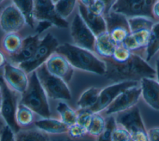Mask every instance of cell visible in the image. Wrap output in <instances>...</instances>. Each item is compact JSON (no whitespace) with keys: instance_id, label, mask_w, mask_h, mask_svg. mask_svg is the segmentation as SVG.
Masks as SVG:
<instances>
[{"instance_id":"6da1fadb","label":"cell","mask_w":159,"mask_h":141,"mask_svg":"<svg viewBox=\"0 0 159 141\" xmlns=\"http://www.w3.org/2000/svg\"><path fill=\"white\" fill-rule=\"evenodd\" d=\"M107 65L105 76L116 82L134 81L140 82L143 78L156 79L155 69L139 54H132L126 62L116 63L110 59H103Z\"/></svg>"},{"instance_id":"7a4b0ae2","label":"cell","mask_w":159,"mask_h":141,"mask_svg":"<svg viewBox=\"0 0 159 141\" xmlns=\"http://www.w3.org/2000/svg\"><path fill=\"white\" fill-rule=\"evenodd\" d=\"M56 52L64 56L74 68L98 75H105L106 73V61L93 52L64 43L58 47Z\"/></svg>"},{"instance_id":"3957f363","label":"cell","mask_w":159,"mask_h":141,"mask_svg":"<svg viewBox=\"0 0 159 141\" xmlns=\"http://www.w3.org/2000/svg\"><path fill=\"white\" fill-rule=\"evenodd\" d=\"M29 85L20 94V103L30 109L42 118L51 117L48 97L39 80L36 71L29 75Z\"/></svg>"},{"instance_id":"277c9868","label":"cell","mask_w":159,"mask_h":141,"mask_svg":"<svg viewBox=\"0 0 159 141\" xmlns=\"http://www.w3.org/2000/svg\"><path fill=\"white\" fill-rule=\"evenodd\" d=\"M1 115L4 122L16 134L21 130L17 124L16 115L20 102V94L11 89L1 77Z\"/></svg>"},{"instance_id":"5b68a950","label":"cell","mask_w":159,"mask_h":141,"mask_svg":"<svg viewBox=\"0 0 159 141\" xmlns=\"http://www.w3.org/2000/svg\"><path fill=\"white\" fill-rule=\"evenodd\" d=\"M36 72L40 84L49 98L61 101L71 100V93L68 83L51 74L45 64L39 68Z\"/></svg>"},{"instance_id":"8992f818","label":"cell","mask_w":159,"mask_h":141,"mask_svg":"<svg viewBox=\"0 0 159 141\" xmlns=\"http://www.w3.org/2000/svg\"><path fill=\"white\" fill-rule=\"evenodd\" d=\"M117 125L129 132L133 141H148L147 130L137 106L115 116Z\"/></svg>"},{"instance_id":"52a82bcc","label":"cell","mask_w":159,"mask_h":141,"mask_svg":"<svg viewBox=\"0 0 159 141\" xmlns=\"http://www.w3.org/2000/svg\"><path fill=\"white\" fill-rule=\"evenodd\" d=\"M57 38L51 33H47L42 39L32 58L19 65L28 75L36 71L44 65L48 59L55 53L59 46Z\"/></svg>"},{"instance_id":"ba28073f","label":"cell","mask_w":159,"mask_h":141,"mask_svg":"<svg viewBox=\"0 0 159 141\" xmlns=\"http://www.w3.org/2000/svg\"><path fill=\"white\" fill-rule=\"evenodd\" d=\"M155 1L152 0H118L116 1L111 11L122 14L127 18L146 17L156 20L152 12L153 6Z\"/></svg>"},{"instance_id":"9c48e42d","label":"cell","mask_w":159,"mask_h":141,"mask_svg":"<svg viewBox=\"0 0 159 141\" xmlns=\"http://www.w3.org/2000/svg\"><path fill=\"white\" fill-rule=\"evenodd\" d=\"M140 84V82L126 81L116 82L101 89L98 101L91 110L94 113H100L105 111L113 101L127 89Z\"/></svg>"},{"instance_id":"30bf717a","label":"cell","mask_w":159,"mask_h":141,"mask_svg":"<svg viewBox=\"0 0 159 141\" xmlns=\"http://www.w3.org/2000/svg\"><path fill=\"white\" fill-rule=\"evenodd\" d=\"M70 35L73 44L94 52L96 37L83 21L78 12L75 14L71 23Z\"/></svg>"},{"instance_id":"8fae6325","label":"cell","mask_w":159,"mask_h":141,"mask_svg":"<svg viewBox=\"0 0 159 141\" xmlns=\"http://www.w3.org/2000/svg\"><path fill=\"white\" fill-rule=\"evenodd\" d=\"M107 31L117 45L124 43L130 34L128 18L124 15L111 11L104 16Z\"/></svg>"},{"instance_id":"7c38bea8","label":"cell","mask_w":159,"mask_h":141,"mask_svg":"<svg viewBox=\"0 0 159 141\" xmlns=\"http://www.w3.org/2000/svg\"><path fill=\"white\" fill-rule=\"evenodd\" d=\"M34 15L35 21H47L57 28L65 29L68 27V22L57 12L53 1H34Z\"/></svg>"},{"instance_id":"4fadbf2b","label":"cell","mask_w":159,"mask_h":141,"mask_svg":"<svg viewBox=\"0 0 159 141\" xmlns=\"http://www.w3.org/2000/svg\"><path fill=\"white\" fill-rule=\"evenodd\" d=\"M2 69L1 76L7 85L20 94L24 93L29 85V75L20 66L9 62Z\"/></svg>"},{"instance_id":"5bb4252c","label":"cell","mask_w":159,"mask_h":141,"mask_svg":"<svg viewBox=\"0 0 159 141\" xmlns=\"http://www.w3.org/2000/svg\"><path fill=\"white\" fill-rule=\"evenodd\" d=\"M141 94L140 84L127 89L122 93L104 111L105 114L107 116H114L133 107L136 106L141 98Z\"/></svg>"},{"instance_id":"9a60e30c","label":"cell","mask_w":159,"mask_h":141,"mask_svg":"<svg viewBox=\"0 0 159 141\" xmlns=\"http://www.w3.org/2000/svg\"><path fill=\"white\" fill-rule=\"evenodd\" d=\"M0 24L2 30L8 34L19 32L27 24L23 15L12 1L2 9Z\"/></svg>"},{"instance_id":"2e32d148","label":"cell","mask_w":159,"mask_h":141,"mask_svg":"<svg viewBox=\"0 0 159 141\" xmlns=\"http://www.w3.org/2000/svg\"><path fill=\"white\" fill-rule=\"evenodd\" d=\"M47 70L68 83L72 79L74 68L63 55L55 52L45 63Z\"/></svg>"},{"instance_id":"e0dca14e","label":"cell","mask_w":159,"mask_h":141,"mask_svg":"<svg viewBox=\"0 0 159 141\" xmlns=\"http://www.w3.org/2000/svg\"><path fill=\"white\" fill-rule=\"evenodd\" d=\"M141 97L152 109L159 111V82L155 78H143L140 81Z\"/></svg>"},{"instance_id":"ac0fdd59","label":"cell","mask_w":159,"mask_h":141,"mask_svg":"<svg viewBox=\"0 0 159 141\" xmlns=\"http://www.w3.org/2000/svg\"><path fill=\"white\" fill-rule=\"evenodd\" d=\"M77 6L78 12L96 37L107 32L106 22L103 16L91 13L81 1H78Z\"/></svg>"},{"instance_id":"d6986e66","label":"cell","mask_w":159,"mask_h":141,"mask_svg":"<svg viewBox=\"0 0 159 141\" xmlns=\"http://www.w3.org/2000/svg\"><path fill=\"white\" fill-rule=\"evenodd\" d=\"M40 41L39 35L37 34L29 35L24 39L22 48L19 53L14 56L8 57L10 63L16 65H19L27 61L34 54Z\"/></svg>"},{"instance_id":"ffe728a7","label":"cell","mask_w":159,"mask_h":141,"mask_svg":"<svg viewBox=\"0 0 159 141\" xmlns=\"http://www.w3.org/2000/svg\"><path fill=\"white\" fill-rule=\"evenodd\" d=\"M34 125L38 130L50 135L66 134L69 127L60 119L52 117L41 118L35 121Z\"/></svg>"},{"instance_id":"44dd1931","label":"cell","mask_w":159,"mask_h":141,"mask_svg":"<svg viewBox=\"0 0 159 141\" xmlns=\"http://www.w3.org/2000/svg\"><path fill=\"white\" fill-rule=\"evenodd\" d=\"M116 46V43L107 31L96 37L94 44V53L102 59H110Z\"/></svg>"},{"instance_id":"7402d4cb","label":"cell","mask_w":159,"mask_h":141,"mask_svg":"<svg viewBox=\"0 0 159 141\" xmlns=\"http://www.w3.org/2000/svg\"><path fill=\"white\" fill-rule=\"evenodd\" d=\"M24 39L18 32L5 34L1 40V49L7 57L16 55L22 48Z\"/></svg>"},{"instance_id":"603a6c76","label":"cell","mask_w":159,"mask_h":141,"mask_svg":"<svg viewBox=\"0 0 159 141\" xmlns=\"http://www.w3.org/2000/svg\"><path fill=\"white\" fill-rule=\"evenodd\" d=\"M101 89L97 87H89L85 89L77 101L79 109H91L97 103Z\"/></svg>"},{"instance_id":"cb8c5ba5","label":"cell","mask_w":159,"mask_h":141,"mask_svg":"<svg viewBox=\"0 0 159 141\" xmlns=\"http://www.w3.org/2000/svg\"><path fill=\"white\" fill-rule=\"evenodd\" d=\"M159 52V21L153 25L148 45L144 51V59L148 62Z\"/></svg>"},{"instance_id":"d4e9b609","label":"cell","mask_w":159,"mask_h":141,"mask_svg":"<svg viewBox=\"0 0 159 141\" xmlns=\"http://www.w3.org/2000/svg\"><path fill=\"white\" fill-rule=\"evenodd\" d=\"M12 2L17 7L23 15L27 25L34 29L35 27V18L34 15V1L32 0H15Z\"/></svg>"},{"instance_id":"484cf974","label":"cell","mask_w":159,"mask_h":141,"mask_svg":"<svg viewBox=\"0 0 159 141\" xmlns=\"http://www.w3.org/2000/svg\"><path fill=\"white\" fill-rule=\"evenodd\" d=\"M16 141H50V136L37 129L20 130L16 134Z\"/></svg>"},{"instance_id":"4316f807","label":"cell","mask_w":159,"mask_h":141,"mask_svg":"<svg viewBox=\"0 0 159 141\" xmlns=\"http://www.w3.org/2000/svg\"><path fill=\"white\" fill-rule=\"evenodd\" d=\"M57 111L60 120L68 127L76 123L77 112L64 101H60L57 106Z\"/></svg>"},{"instance_id":"83f0119b","label":"cell","mask_w":159,"mask_h":141,"mask_svg":"<svg viewBox=\"0 0 159 141\" xmlns=\"http://www.w3.org/2000/svg\"><path fill=\"white\" fill-rule=\"evenodd\" d=\"M34 114L30 109L19 102L16 115L17 124L20 127L31 125L34 123Z\"/></svg>"},{"instance_id":"f1b7e54d","label":"cell","mask_w":159,"mask_h":141,"mask_svg":"<svg viewBox=\"0 0 159 141\" xmlns=\"http://www.w3.org/2000/svg\"><path fill=\"white\" fill-rule=\"evenodd\" d=\"M106 124V120L100 113H94L91 121L87 128L88 134L98 137L104 131Z\"/></svg>"},{"instance_id":"f546056e","label":"cell","mask_w":159,"mask_h":141,"mask_svg":"<svg viewBox=\"0 0 159 141\" xmlns=\"http://www.w3.org/2000/svg\"><path fill=\"white\" fill-rule=\"evenodd\" d=\"M130 33L142 30L152 29L156 20L146 17H135L128 18Z\"/></svg>"},{"instance_id":"4dcf8cb0","label":"cell","mask_w":159,"mask_h":141,"mask_svg":"<svg viewBox=\"0 0 159 141\" xmlns=\"http://www.w3.org/2000/svg\"><path fill=\"white\" fill-rule=\"evenodd\" d=\"M53 1L57 12L64 19H66L71 14L76 6L78 4V1L76 0H60Z\"/></svg>"},{"instance_id":"1f68e13d","label":"cell","mask_w":159,"mask_h":141,"mask_svg":"<svg viewBox=\"0 0 159 141\" xmlns=\"http://www.w3.org/2000/svg\"><path fill=\"white\" fill-rule=\"evenodd\" d=\"M133 53L126 48L123 43L117 45L114 53L110 60L116 63H122L127 61Z\"/></svg>"},{"instance_id":"d6a6232c","label":"cell","mask_w":159,"mask_h":141,"mask_svg":"<svg viewBox=\"0 0 159 141\" xmlns=\"http://www.w3.org/2000/svg\"><path fill=\"white\" fill-rule=\"evenodd\" d=\"M106 120V127L102 134L96 137V141H112L114 130L117 127V123L114 116H108Z\"/></svg>"},{"instance_id":"836d02e7","label":"cell","mask_w":159,"mask_h":141,"mask_svg":"<svg viewBox=\"0 0 159 141\" xmlns=\"http://www.w3.org/2000/svg\"><path fill=\"white\" fill-rule=\"evenodd\" d=\"M81 2L91 13L98 16L104 15L105 4L103 0H81Z\"/></svg>"},{"instance_id":"e575fe53","label":"cell","mask_w":159,"mask_h":141,"mask_svg":"<svg viewBox=\"0 0 159 141\" xmlns=\"http://www.w3.org/2000/svg\"><path fill=\"white\" fill-rule=\"evenodd\" d=\"M93 114L94 112L91 109H79L77 111L76 123L87 129L91 121Z\"/></svg>"},{"instance_id":"d590c367","label":"cell","mask_w":159,"mask_h":141,"mask_svg":"<svg viewBox=\"0 0 159 141\" xmlns=\"http://www.w3.org/2000/svg\"><path fill=\"white\" fill-rule=\"evenodd\" d=\"M67 134L73 139L82 138L88 134L87 129L76 123L68 127Z\"/></svg>"},{"instance_id":"8d00e7d4","label":"cell","mask_w":159,"mask_h":141,"mask_svg":"<svg viewBox=\"0 0 159 141\" xmlns=\"http://www.w3.org/2000/svg\"><path fill=\"white\" fill-rule=\"evenodd\" d=\"M112 141H133L129 132L123 127L117 125L113 132Z\"/></svg>"},{"instance_id":"74e56055","label":"cell","mask_w":159,"mask_h":141,"mask_svg":"<svg viewBox=\"0 0 159 141\" xmlns=\"http://www.w3.org/2000/svg\"><path fill=\"white\" fill-rule=\"evenodd\" d=\"M0 141H16L15 132L5 123L1 126Z\"/></svg>"},{"instance_id":"f35d334b","label":"cell","mask_w":159,"mask_h":141,"mask_svg":"<svg viewBox=\"0 0 159 141\" xmlns=\"http://www.w3.org/2000/svg\"><path fill=\"white\" fill-rule=\"evenodd\" d=\"M53 26V25L47 21H39L35 29V34L40 35L42 33L45 31L48 28Z\"/></svg>"},{"instance_id":"ab89813d","label":"cell","mask_w":159,"mask_h":141,"mask_svg":"<svg viewBox=\"0 0 159 141\" xmlns=\"http://www.w3.org/2000/svg\"><path fill=\"white\" fill-rule=\"evenodd\" d=\"M148 141H159V127L155 126L147 130Z\"/></svg>"},{"instance_id":"60d3db41","label":"cell","mask_w":159,"mask_h":141,"mask_svg":"<svg viewBox=\"0 0 159 141\" xmlns=\"http://www.w3.org/2000/svg\"><path fill=\"white\" fill-rule=\"evenodd\" d=\"M50 141H74L67 134L61 135H50Z\"/></svg>"},{"instance_id":"b9f144b4","label":"cell","mask_w":159,"mask_h":141,"mask_svg":"<svg viewBox=\"0 0 159 141\" xmlns=\"http://www.w3.org/2000/svg\"><path fill=\"white\" fill-rule=\"evenodd\" d=\"M152 12L155 19L159 21V0L156 1L152 8Z\"/></svg>"},{"instance_id":"7bdbcfd3","label":"cell","mask_w":159,"mask_h":141,"mask_svg":"<svg viewBox=\"0 0 159 141\" xmlns=\"http://www.w3.org/2000/svg\"><path fill=\"white\" fill-rule=\"evenodd\" d=\"M6 54L1 50L0 52V58H1V61H0V66L2 68L7 63V60H6Z\"/></svg>"},{"instance_id":"ee69618b","label":"cell","mask_w":159,"mask_h":141,"mask_svg":"<svg viewBox=\"0 0 159 141\" xmlns=\"http://www.w3.org/2000/svg\"><path fill=\"white\" fill-rule=\"evenodd\" d=\"M155 71H156V80L159 82V55L157 59L156 60Z\"/></svg>"}]
</instances>
